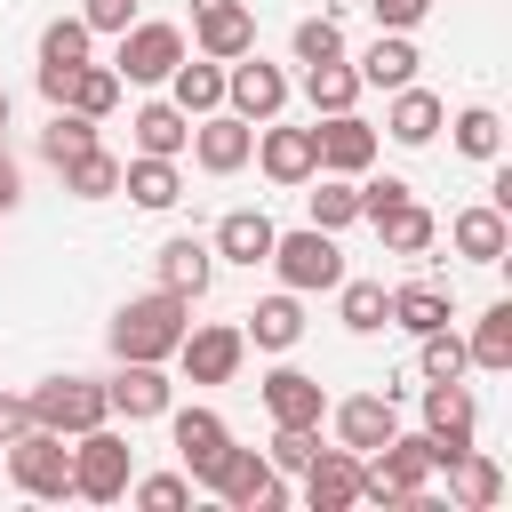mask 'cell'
Segmentation results:
<instances>
[{
    "label": "cell",
    "instance_id": "cell-1",
    "mask_svg": "<svg viewBox=\"0 0 512 512\" xmlns=\"http://www.w3.org/2000/svg\"><path fill=\"white\" fill-rule=\"evenodd\" d=\"M192 328V304L176 288H152V296H128L112 312V360H168Z\"/></svg>",
    "mask_w": 512,
    "mask_h": 512
},
{
    "label": "cell",
    "instance_id": "cell-2",
    "mask_svg": "<svg viewBox=\"0 0 512 512\" xmlns=\"http://www.w3.org/2000/svg\"><path fill=\"white\" fill-rule=\"evenodd\" d=\"M264 264H272L280 288H296V296H320V288L344 280V248H336V232H320V224L272 232V256H264Z\"/></svg>",
    "mask_w": 512,
    "mask_h": 512
},
{
    "label": "cell",
    "instance_id": "cell-3",
    "mask_svg": "<svg viewBox=\"0 0 512 512\" xmlns=\"http://www.w3.org/2000/svg\"><path fill=\"white\" fill-rule=\"evenodd\" d=\"M8 480H16L32 504H64V496H72V440L48 432V424L16 432V440H8Z\"/></svg>",
    "mask_w": 512,
    "mask_h": 512
},
{
    "label": "cell",
    "instance_id": "cell-4",
    "mask_svg": "<svg viewBox=\"0 0 512 512\" xmlns=\"http://www.w3.org/2000/svg\"><path fill=\"white\" fill-rule=\"evenodd\" d=\"M128 480H136V448H128V432L96 424V432L72 440V496H88V504H120Z\"/></svg>",
    "mask_w": 512,
    "mask_h": 512
},
{
    "label": "cell",
    "instance_id": "cell-5",
    "mask_svg": "<svg viewBox=\"0 0 512 512\" xmlns=\"http://www.w3.org/2000/svg\"><path fill=\"white\" fill-rule=\"evenodd\" d=\"M200 488L224 496L232 512H280V504H288V472H272V456H256V448H240V440L216 456V472H208Z\"/></svg>",
    "mask_w": 512,
    "mask_h": 512
},
{
    "label": "cell",
    "instance_id": "cell-6",
    "mask_svg": "<svg viewBox=\"0 0 512 512\" xmlns=\"http://www.w3.org/2000/svg\"><path fill=\"white\" fill-rule=\"evenodd\" d=\"M24 400H32V424H48V432H64V440H80V432L112 424V408H104V384H96V376H40Z\"/></svg>",
    "mask_w": 512,
    "mask_h": 512
},
{
    "label": "cell",
    "instance_id": "cell-7",
    "mask_svg": "<svg viewBox=\"0 0 512 512\" xmlns=\"http://www.w3.org/2000/svg\"><path fill=\"white\" fill-rule=\"evenodd\" d=\"M472 432H480V400H472V384H464V376L424 384V440H432V472H448V464L472 448Z\"/></svg>",
    "mask_w": 512,
    "mask_h": 512
},
{
    "label": "cell",
    "instance_id": "cell-8",
    "mask_svg": "<svg viewBox=\"0 0 512 512\" xmlns=\"http://www.w3.org/2000/svg\"><path fill=\"white\" fill-rule=\"evenodd\" d=\"M176 64H184V32H176V24H152V16H136V24L120 32V56H112L120 88H160Z\"/></svg>",
    "mask_w": 512,
    "mask_h": 512
},
{
    "label": "cell",
    "instance_id": "cell-9",
    "mask_svg": "<svg viewBox=\"0 0 512 512\" xmlns=\"http://www.w3.org/2000/svg\"><path fill=\"white\" fill-rule=\"evenodd\" d=\"M288 96H296V80H288L280 64H264L256 48L224 64V112H240V120H256V128H264V120H280V112H288Z\"/></svg>",
    "mask_w": 512,
    "mask_h": 512
},
{
    "label": "cell",
    "instance_id": "cell-10",
    "mask_svg": "<svg viewBox=\"0 0 512 512\" xmlns=\"http://www.w3.org/2000/svg\"><path fill=\"white\" fill-rule=\"evenodd\" d=\"M168 360L184 368V384H232L248 360V336H240V320H200V328H184V344Z\"/></svg>",
    "mask_w": 512,
    "mask_h": 512
},
{
    "label": "cell",
    "instance_id": "cell-11",
    "mask_svg": "<svg viewBox=\"0 0 512 512\" xmlns=\"http://www.w3.org/2000/svg\"><path fill=\"white\" fill-rule=\"evenodd\" d=\"M104 408L120 424H152L176 408V384H168V360H120V376H104Z\"/></svg>",
    "mask_w": 512,
    "mask_h": 512
},
{
    "label": "cell",
    "instance_id": "cell-12",
    "mask_svg": "<svg viewBox=\"0 0 512 512\" xmlns=\"http://www.w3.org/2000/svg\"><path fill=\"white\" fill-rule=\"evenodd\" d=\"M248 160H256L280 192H296V184H312V176H320V136H312V128H280V120H264Z\"/></svg>",
    "mask_w": 512,
    "mask_h": 512
},
{
    "label": "cell",
    "instance_id": "cell-13",
    "mask_svg": "<svg viewBox=\"0 0 512 512\" xmlns=\"http://www.w3.org/2000/svg\"><path fill=\"white\" fill-rule=\"evenodd\" d=\"M248 152H256V120H240V112H224V104L192 120V160H200L208 176H240Z\"/></svg>",
    "mask_w": 512,
    "mask_h": 512
},
{
    "label": "cell",
    "instance_id": "cell-14",
    "mask_svg": "<svg viewBox=\"0 0 512 512\" xmlns=\"http://www.w3.org/2000/svg\"><path fill=\"white\" fill-rule=\"evenodd\" d=\"M312 136H320V168L328 176H368L376 168V128L360 112H320Z\"/></svg>",
    "mask_w": 512,
    "mask_h": 512
},
{
    "label": "cell",
    "instance_id": "cell-15",
    "mask_svg": "<svg viewBox=\"0 0 512 512\" xmlns=\"http://www.w3.org/2000/svg\"><path fill=\"white\" fill-rule=\"evenodd\" d=\"M328 424H336V440L344 448H384L392 432H400V400L392 392H352V400H328Z\"/></svg>",
    "mask_w": 512,
    "mask_h": 512
},
{
    "label": "cell",
    "instance_id": "cell-16",
    "mask_svg": "<svg viewBox=\"0 0 512 512\" xmlns=\"http://www.w3.org/2000/svg\"><path fill=\"white\" fill-rule=\"evenodd\" d=\"M168 440H176V456H184V472H192V488L216 472V456L232 448V424L216 416V408H168Z\"/></svg>",
    "mask_w": 512,
    "mask_h": 512
},
{
    "label": "cell",
    "instance_id": "cell-17",
    "mask_svg": "<svg viewBox=\"0 0 512 512\" xmlns=\"http://www.w3.org/2000/svg\"><path fill=\"white\" fill-rule=\"evenodd\" d=\"M296 480H304V504H312V512H352V504H360V448L336 440V448H320Z\"/></svg>",
    "mask_w": 512,
    "mask_h": 512
},
{
    "label": "cell",
    "instance_id": "cell-18",
    "mask_svg": "<svg viewBox=\"0 0 512 512\" xmlns=\"http://www.w3.org/2000/svg\"><path fill=\"white\" fill-rule=\"evenodd\" d=\"M448 248H456L464 264H504V256H512V216L488 208V200H472V208L448 216Z\"/></svg>",
    "mask_w": 512,
    "mask_h": 512
},
{
    "label": "cell",
    "instance_id": "cell-19",
    "mask_svg": "<svg viewBox=\"0 0 512 512\" xmlns=\"http://www.w3.org/2000/svg\"><path fill=\"white\" fill-rule=\"evenodd\" d=\"M272 232H280V224H272L264 208H224L216 232H208V248H216V264H248V272H256V264L272 256Z\"/></svg>",
    "mask_w": 512,
    "mask_h": 512
},
{
    "label": "cell",
    "instance_id": "cell-20",
    "mask_svg": "<svg viewBox=\"0 0 512 512\" xmlns=\"http://www.w3.org/2000/svg\"><path fill=\"white\" fill-rule=\"evenodd\" d=\"M152 272H160V288H176L184 304H200V296H208V280H216V248H208V240H192V232H176V240H160Z\"/></svg>",
    "mask_w": 512,
    "mask_h": 512
},
{
    "label": "cell",
    "instance_id": "cell-21",
    "mask_svg": "<svg viewBox=\"0 0 512 512\" xmlns=\"http://www.w3.org/2000/svg\"><path fill=\"white\" fill-rule=\"evenodd\" d=\"M256 400H264L272 424H320V416H328V392H320V376H304V368H272V376L256 384Z\"/></svg>",
    "mask_w": 512,
    "mask_h": 512
},
{
    "label": "cell",
    "instance_id": "cell-22",
    "mask_svg": "<svg viewBox=\"0 0 512 512\" xmlns=\"http://www.w3.org/2000/svg\"><path fill=\"white\" fill-rule=\"evenodd\" d=\"M88 24L80 16H56V24H40V96L56 104L64 96V80H72V64H88Z\"/></svg>",
    "mask_w": 512,
    "mask_h": 512
},
{
    "label": "cell",
    "instance_id": "cell-23",
    "mask_svg": "<svg viewBox=\"0 0 512 512\" xmlns=\"http://www.w3.org/2000/svg\"><path fill=\"white\" fill-rule=\"evenodd\" d=\"M440 120H448V104H440L432 88H416V80H408V88H392V104H384V136H392V144H408V152H424V144L440 136Z\"/></svg>",
    "mask_w": 512,
    "mask_h": 512
},
{
    "label": "cell",
    "instance_id": "cell-24",
    "mask_svg": "<svg viewBox=\"0 0 512 512\" xmlns=\"http://www.w3.org/2000/svg\"><path fill=\"white\" fill-rule=\"evenodd\" d=\"M192 48H200V56H216V64L248 56V48H256V16H248L240 0H224V8H200V16H192Z\"/></svg>",
    "mask_w": 512,
    "mask_h": 512
},
{
    "label": "cell",
    "instance_id": "cell-25",
    "mask_svg": "<svg viewBox=\"0 0 512 512\" xmlns=\"http://www.w3.org/2000/svg\"><path fill=\"white\" fill-rule=\"evenodd\" d=\"M448 320H456V296H448L440 280H400V288H392V312H384V328L432 336V328H448Z\"/></svg>",
    "mask_w": 512,
    "mask_h": 512
},
{
    "label": "cell",
    "instance_id": "cell-26",
    "mask_svg": "<svg viewBox=\"0 0 512 512\" xmlns=\"http://www.w3.org/2000/svg\"><path fill=\"white\" fill-rule=\"evenodd\" d=\"M240 336H248L256 352H296V336H304V296H296V288L256 296V312L240 320Z\"/></svg>",
    "mask_w": 512,
    "mask_h": 512
},
{
    "label": "cell",
    "instance_id": "cell-27",
    "mask_svg": "<svg viewBox=\"0 0 512 512\" xmlns=\"http://www.w3.org/2000/svg\"><path fill=\"white\" fill-rule=\"evenodd\" d=\"M416 64H424V56H416V40H408V32H376V40L360 48V64H352V72H360V88H384V96H392V88H408V80H416Z\"/></svg>",
    "mask_w": 512,
    "mask_h": 512
},
{
    "label": "cell",
    "instance_id": "cell-28",
    "mask_svg": "<svg viewBox=\"0 0 512 512\" xmlns=\"http://www.w3.org/2000/svg\"><path fill=\"white\" fill-rule=\"evenodd\" d=\"M160 88H168V104H176V112H192V120H200V112H216V104H224V64H216V56H200V48H184V64H176Z\"/></svg>",
    "mask_w": 512,
    "mask_h": 512
},
{
    "label": "cell",
    "instance_id": "cell-29",
    "mask_svg": "<svg viewBox=\"0 0 512 512\" xmlns=\"http://www.w3.org/2000/svg\"><path fill=\"white\" fill-rule=\"evenodd\" d=\"M136 152H152V160H184L192 152V112H176L168 96H152V104H136Z\"/></svg>",
    "mask_w": 512,
    "mask_h": 512
},
{
    "label": "cell",
    "instance_id": "cell-30",
    "mask_svg": "<svg viewBox=\"0 0 512 512\" xmlns=\"http://www.w3.org/2000/svg\"><path fill=\"white\" fill-rule=\"evenodd\" d=\"M120 192L136 200V208H176L184 200V176H176V160H152V152H136V160H120Z\"/></svg>",
    "mask_w": 512,
    "mask_h": 512
},
{
    "label": "cell",
    "instance_id": "cell-31",
    "mask_svg": "<svg viewBox=\"0 0 512 512\" xmlns=\"http://www.w3.org/2000/svg\"><path fill=\"white\" fill-rule=\"evenodd\" d=\"M376 240H384V256H424V248L440 240V216L408 192L400 208H384V216H376Z\"/></svg>",
    "mask_w": 512,
    "mask_h": 512
},
{
    "label": "cell",
    "instance_id": "cell-32",
    "mask_svg": "<svg viewBox=\"0 0 512 512\" xmlns=\"http://www.w3.org/2000/svg\"><path fill=\"white\" fill-rule=\"evenodd\" d=\"M496 496H504V464L480 456V448H464V456L448 464V504H456V512H488Z\"/></svg>",
    "mask_w": 512,
    "mask_h": 512
},
{
    "label": "cell",
    "instance_id": "cell-33",
    "mask_svg": "<svg viewBox=\"0 0 512 512\" xmlns=\"http://www.w3.org/2000/svg\"><path fill=\"white\" fill-rule=\"evenodd\" d=\"M464 360H472V368H488V376H504V368H512V296H496V304L472 320Z\"/></svg>",
    "mask_w": 512,
    "mask_h": 512
},
{
    "label": "cell",
    "instance_id": "cell-34",
    "mask_svg": "<svg viewBox=\"0 0 512 512\" xmlns=\"http://www.w3.org/2000/svg\"><path fill=\"white\" fill-rule=\"evenodd\" d=\"M304 104H312V120H320V112H352V104H360V72H352V56L304 64Z\"/></svg>",
    "mask_w": 512,
    "mask_h": 512
},
{
    "label": "cell",
    "instance_id": "cell-35",
    "mask_svg": "<svg viewBox=\"0 0 512 512\" xmlns=\"http://www.w3.org/2000/svg\"><path fill=\"white\" fill-rule=\"evenodd\" d=\"M384 312H392V288H384V280H352V272L336 280V320H344L352 336H376Z\"/></svg>",
    "mask_w": 512,
    "mask_h": 512
},
{
    "label": "cell",
    "instance_id": "cell-36",
    "mask_svg": "<svg viewBox=\"0 0 512 512\" xmlns=\"http://www.w3.org/2000/svg\"><path fill=\"white\" fill-rule=\"evenodd\" d=\"M56 104H72V112H88V120H104V112L120 104V72L88 56V64H72V80H64V96H56Z\"/></svg>",
    "mask_w": 512,
    "mask_h": 512
},
{
    "label": "cell",
    "instance_id": "cell-37",
    "mask_svg": "<svg viewBox=\"0 0 512 512\" xmlns=\"http://www.w3.org/2000/svg\"><path fill=\"white\" fill-rule=\"evenodd\" d=\"M56 176H64V192H72V200H112V192H120V152L88 144V152H80V160H64Z\"/></svg>",
    "mask_w": 512,
    "mask_h": 512
},
{
    "label": "cell",
    "instance_id": "cell-38",
    "mask_svg": "<svg viewBox=\"0 0 512 512\" xmlns=\"http://www.w3.org/2000/svg\"><path fill=\"white\" fill-rule=\"evenodd\" d=\"M304 208H312V224L320 232H344V224H360V184L352 176H312V192H304Z\"/></svg>",
    "mask_w": 512,
    "mask_h": 512
},
{
    "label": "cell",
    "instance_id": "cell-39",
    "mask_svg": "<svg viewBox=\"0 0 512 512\" xmlns=\"http://www.w3.org/2000/svg\"><path fill=\"white\" fill-rule=\"evenodd\" d=\"M448 136H456V152L464 160H504V120L488 112V104H464L456 120H440Z\"/></svg>",
    "mask_w": 512,
    "mask_h": 512
},
{
    "label": "cell",
    "instance_id": "cell-40",
    "mask_svg": "<svg viewBox=\"0 0 512 512\" xmlns=\"http://www.w3.org/2000/svg\"><path fill=\"white\" fill-rule=\"evenodd\" d=\"M88 144H96V120H88V112H72V104H56V112H48V128H40V160H48V168H64V160H80Z\"/></svg>",
    "mask_w": 512,
    "mask_h": 512
},
{
    "label": "cell",
    "instance_id": "cell-41",
    "mask_svg": "<svg viewBox=\"0 0 512 512\" xmlns=\"http://www.w3.org/2000/svg\"><path fill=\"white\" fill-rule=\"evenodd\" d=\"M472 360H464V336L456 328H432V336H416V376L424 384H448V376H464Z\"/></svg>",
    "mask_w": 512,
    "mask_h": 512
},
{
    "label": "cell",
    "instance_id": "cell-42",
    "mask_svg": "<svg viewBox=\"0 0 512 512\" xmlns=\"http://www.w3.org/2000/svg\"><path fill=\"white\" fill-rule=\"evenodd\" d=\"M128 504H144V512H184V504H192V472H144V480H128Z\"/></svg>",
    "mask_w": 512,
    "mask_h": 512
},
{
    "label": "cell",
    "instance_id": "cell-43",
    "mask_svg": "<svg viewBox=\"0 0 512 512\" xmlns=\"http://www.w3.org/2000/svg\"><path fill=\"white\" fill-rule=\"evenodd\" d=\"M272 472H304L312 456H320V424H272Z\"/></svg>",
    "mask_w": 512,
    "mask_h": 512
},
{
    "label": "cell",
    "instance_id": "cell-44",
    "mask_svg": "<svg viewBox=\"0 0 512 512\" xmlns=\"http://www.w3.org/2000/svg\"><path fill=\"white\" fill-rule=\"evenodd\" d=\"M328 56H344V24L336 16H304L296 24V64H328Z\"/></svg>",
    "mask_w": 512,
    "mask_h": 512
},
{
    "label": "cell",
    "instance_id": "cell-45",
    "mask_svg": "<svg viewBox=\"0 0 512 512\" xmlns=\"http://www.w3.org/2000/svg\"><path fill=\"white\" fill-rule=\"evenodd\" d=\"M352 184H360V224H376L384 208H400V200H408V184H400V176H352Z\"/></svg>",
    "mask_w": 512,
    "mask_h": 512
},
{
    "label": "cell",
    "instance_id": "cell-46",
    "mask_svg": "<svg viewBox=\"0 0 512 512\" xmlns=\"http://www.w3.org/2000/svg\"><path fill=\"white\" fill-rule=\"evenodd\" d=\"M80 24H88V32H112V40H120V32L136 24V0H80Z\"/></svg>",
    "mask_w": 512,
    "mask_h": 512
},
{
    "label": "cell",
    "instance_id": "cell-47",
    "mask_svg": "<svg viewBox=\"0 0 512 512\" xmlns=\"http://www.w3.org/2000/svg\"><path fill=\"white\" fill-rule=\"evenodd\" d=\"M368 16H376V32H416L432 16V0H368Z\"/></svg>",
    "mask_w": 512,
    "mask_h": 512
},
{
    "label": "cell",
    "instance_id": "cell-48",
    "mask_svg": "<svg viewBox=\"0 0 512 512\" xmlns=\"http://www.w3.org/2000/svg\"><path fill=\"white\" fill-rule=\"evenodd\" d=\"M16 432H32V400H24V392H0V448H8Z\"/></svg>",
    "mask_w": 512,
    "mask_h": 512
},
{
    "label": "cell",
    "instance_id": "cell-49",
    "mask_svg": "<svg viewBox=\"0 0 512 512\" xmlns=\"http://www.w3.org/2000/svg\"><path fill=\"white\" fill-rule=\"evenodd\" d=\"M24 200V176H16V160H8V144H0V216Z\"/></svg>",
    "mask_w": 512,
    "mask_h": 512
},
{
    "label": "cell",
    "instance_id": "cell-50",
    "mask_svg": "<svg viewBox=\"0 0 512 512\" xmlns=\"http://www.w3.org/2000/svg\"><path fill=\"white\" fill-rule=\"evenodd\" d=\"M200 8H224V0H192V16H200Z\"/></svg>",
    "mask_w": 512,
    "mask_h": 512
},
{
    "label": "cell",
    "instance_id": "cell-51",
    "mask_svg": "<svg viewBox=\"0 0 512 512\" xmlns=\"http://www.w3.org/2000/svg\"><path fill=\"white\" fill-rule=\"evenodd\" d=\"M0 128H8V88H0Z\"/></svg>",
    "mask_w": 512,
    "mask_h": 512
}]
</instances>
